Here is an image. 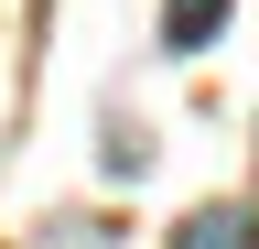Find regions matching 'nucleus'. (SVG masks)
<instances>
[{
  "mask_svg": "<svg viewBox=\"0 0 259 249\" xmlns=\"http://www.w3.org/2000/svg\"><path fill=\"white\" fill-rule=\"evenodd\" d=\"M173 249H259V206H194L173 228Z\"/></svg>",
  "mask_w": 259,
  "mask_h": 249,
  "instance_id": "obj_1",
  "label": "nucleus"
},
{
  "mask_svg": "<svg viewBox=\"0 0 259 249\" xmlns=\"http://www.w3.org/2000/svg\"><path fill=\"white\" fill-rule=\"evenodd\" d=\"M227 33V0H162V44H173V54H205Z\"/></svg>",
  "mask_w": 259,
  "mask_h": 249,
  "instance_id": "obj_2",
  "label": "nucleus"
},
{
  "mask_svg": "<svg viewBox=\"0 0 259 249\" xmlns=\"http://www.w3.org/2000/svg\"><path fill=\"white\" fill-rule=\"evenodd\" d=\"M141 163H151V141H141V130L119 119V130H108V173H141Z\"/></svg>",
  "mask_w": 259,
  "mask_h": 249,
  "instance_id": "obj_3",
  "label": "nucleus"
}]
</instances>
